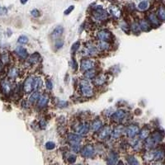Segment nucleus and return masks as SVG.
I'll return each instance as SVG.
<instances>
[{"label": "nucleus", "instance_id": "nucleus-1", "mask_svg": "<svg viewBox=\"0 0 165 165\" xmlns=\"http://www.w3.org/2000/svg\"><path fill=\"white\" fill-rule=\"evenodd\" d=\"M80 90L82 94L84 97H89L93 95V86L88 80H81L80 82Z\"/></svg>", "mask_w": 165, "mask_h": 165}, {"label": "nucleus", "instance_id": "nucleus-2", "mask_svg": "<svg viewBox=\"0 0 165 165\" xmlns=\"http://www.w3.org/2000/svg\"><path fill=\"white\" fill-rule=\"evenodd\" d=\"M93 16L97 21H104L108 17V13L100 6H97L93 10Z\"/></svg>", "mask_w": 165, "mask_h": 165}, {"label": "nucleus", "instance_id": "nucleus-3", "mask_svg": "<svg viewBox=\"0 0 165 165\" xmlns=\"http://www.w3.org/2000/svg\"><path fill=\"white\" fill-rule=\"evenodd\" d=\"M97 37L101 41L110 42L112 40V34L108 30H101L97 33Z\"/></svg>", "mask_w": 165, "mask_h": 165}, {"label": "nucleus", "instance_id": "nucleus-4", "mask_svg": "<svg viewBox=\"0 0 165 165\" xmlns=\"http://www.w3.org/2000/svg\"><path fill=\"white\" fill-rule=\"evenodd\" d=\"M126 116V113L125 111H123V110H117V112L112 113L111 119H112V122L119 123L121 122H122L123 120L125 119Z\"/></svg>", "mask_w": 165, "mask_h": 165}, {"label": "nucleus", "instance_id": "nucleus-5", "mask_svg": "<svg viewBox=\"0 0 165 165\" xmlns=\"http://www.w3.org/2000/svg\"><path fill=\"white\" fill-rule=\"evenodd\" d=\"M95 67V63L93 60L92 59H83L81 61V64H80V68L84 71H88L89 69H94Z\"/></svg>", "mask_w": 165, "mask_h": 165}, {"label": "nucleus", "instance_id": "nucleus-6", "mask_svg": "<svg viewBox=\"0 0 165 165\" xmlns=\"http://www.w3.org/2000/svg\"><path fill=\"white\" fill-rule=\"evenodd\" d=\"M33 81H34V77L32 76H29L26 79L23 85V89L25 93H30L33 90Z\"/></svg>", "mask_w": 165, "mask_h": 165}, {"label": "nucleus", "instance_id": "nucleus-7", "mask_svg": "<svg viewBox=\"0 0 165 165\" xmlns=\"http://www.w3.org/2000/svg\"><path fill=\"white\" fill-rule=\"evenodd\" d=\"M88 130H89V125L86 122L80 123L75 127V131L78 134H79V135H85L88 132Z\"/></svg>", "mask_w": 165, "mask_h": 165}, {"label": "nucleus", "instance_id": "nucleus-8", "mask_svg": "<svg viewBox=\"0 0 165 165\" xmlns=\"http://www.w3.org/2000/svg\"><path fill=\"white\" fill-rule=\"evenodd\" d=\"M81 154L84 157L91 158V157H93V155H95V150H94V148L92 145H86L85 147L82 149Z\"/></svg>", "mask_w": 165, "mask_h": 165}, {"label": "nucleus", "instance_id": "nucleus-9", "mask_svg": "<svg viewBox=\"0 0 165 165\" xmlns=\"http://www.w3.org/2000/svg\"><path fill=\"white\" fill-rule=\"evenodd\" d=\"M1 88L3 93H5L6 95H8L9 93H11V92L12 91V87L9 81H8L7 79L3 80L1 82Z\"/></svg>", "mask_w": 165, "mask_h": 165}, {"label": "nucleus", "instance_id": "nucleus-10", "mask_svg": "<svg viewBox=\"0 0 165 165\" xmlns=\"http://www.w3.org/2000/svg\"><path fill=\"white\" fill-rule=\"evenodd\" d=\"M139 131V129L138 126L136 125H130L129 126L126 130V133L127 135L130 138H134L135 135H137Z\"/></svg>", "mask_w": 165, "mask_h": 165}, {"label": "nucleus", "instance_id": "nucleus-11", "mask_svg": "<svg viewBox=\"0 0 165 165\" xmlns=\"http://www.w3.org/2000/svg\"><path fill=\"white\" fill-rule=\"evenodd\" d=\"M82 136L77 134H69L68 135V139L72 144H79L82 141Z\"/></svg>", "mask_w": 165, "mask_h": 165}, {"label": "nucleus", "instance_id": "nucleus-12", "mask_svg": "<svg viewBox=\"0 0 165 165\" xmlns=\"http://www.w3.org/2000/svg\"><path fill=\"white\" fill-rule=\"evenodd\" d=\"M84 50L86 52V55H94L97 52V48L92 43H88Z\"/></svg>", "mask_w": 165, "mask_h": 165}, {"label": "nucleus", "instance_id": "nucleus-13", "mask_svg": "<svg viewBox=\"0 0 165 165\" xmlns=\"http://www.w3.org/2000/svg\"><path fill=\"white\" fill-rule=\"evenodd\" d=\"M124 131H125L124 126H117L112 130V132L111 134H112V136L113 138L117 139L122 135Z\"/></svg>", "mask_w": 165, "mask_h": 165}, {"label": "nucleus", "instance_id": "nucleus-14", "mask_svg": "<svg viewBox=\"0 0 165 165\" xmlns=\"http://www.w3.org/2000/svg\"><path fill=\"white\" fill-rule=\"evenodd\" d=\"M100 130H101V131H100V133L98 135V137L101 139H107L110 135V134L112 133L111 128L109 127V126H105L104 128H101Z\"/></svg>", "mask_w": 165, "mask_h": 165}, {"label": "nucleus", "instance_id": "nucleus-15", "mask_svg": "<svg viewBox=\"0 0 165 165\" xmlns=\"http://www.w3.org/2000/svg\"><path fill=\"white\" fill-rule=\"evenodd\" d=\"M63 32H64V27L62 26H58L53 30V32L51 33V37L55 39V40L58 39L62 36Z\"/></svg>", "mask_w": 165, "mask_h": 165}, {"label": "nucleus", "instance_id": "nucleus-16", "mask_svg": "<svg viewBox=\"0 0 165 165\" xmlns=\"http://www.w3.org/2000/svg\"><path fill=\"white\" fill-rule=\"evenodd\" d=\"M117 160H118V157L117 155L115 152H111L108 157H107V163L108 165H115L117 164Z\"/></svg>", "mask_w": 165, "mask_h": 165}, {"label": "nucleus", "instance_id": "nucleus-17", "mask_svg": "<svg viewBox=\"0 0 165 165\" xmlns=\"http://www.w3.org/2000/svg\"><path fill=\"white\" fill-rule=\"evenodd\" d=\"M15 52L16 54L20 57L22 59H26L28 56V52L25 48L23 47H17L15 50Z\"/></svg>", "mask_w": 165, "mask_h": 165}, {"label": "nucleus", "instance_id": "nucleus-18", "mask_svg": "<svg viewBox=\"0 0 165 165\" xmlns=\"http://www.w3.org/2000/svg\"><path fill=\"white\" fill-rule=\"evenodd\" d=\"M138 24L139 28H140L141 30L144 31V32H148V31L150 30V25H149V23L146 21V20H144V19L140 20Z\"/></svg>", "mask_w": 165, "mask_h": 165}, {"label": "nucleus", "instance_id": "nucleus-19", "mask_svg": "<svg viewBox=\"0 0 165 165\" xmlns=\"http://www.w3.org/2000/svg\"><path fill=\"white\" fill-rule=\"evenodd\" d=\"M150 138L153 139V141L155 142V144H158V143H159L160 141H162V139L164 138V135H163V133H160L159 131H157V132H155L153 134Z\"/></svg>", "mask_w": 165, "mask_h": 165}, {"label": "nucleus", "instance_id": "nucleus-20", "mask_svg": "<svg viewBox=\"0 0 165 165\" xmlns=\"http://www.w3.org/2000/svg\"><path fill=\"white\" fill-rule=\"evenodd\" d=\"M48 97L46 96H41L38 99V107L43 108V107H46V105L48 104Z\"/></svg>", "mask_w": 165, "mask_h": 165}, {"label": "nucleus", "instance_id": "nucleus-21", "mask_svg": "<svg viewBox=\"0 0 165 165\" xmlns=\"http://www.w3.org/2000/svg\"><path fill=\"white\" fill-rule=\"evenodd\" d=\"M149 21H150V23L154 26H159V18L158 17L155 15V13H149Z\"/></svg>", "mask_w": 165, "mask_h": 165}, {"label": "nucleus", "instance_id": "nucleus-22", "mask_svg": "<svg viewBox=\"0 0 165 165\" xmlns=\"http://www.w3.org/2000/svg\"><path fill=\"white\" fill-rule=\"evenodd\" d=\"M101 127H102V122L100 120H95L91 126V129L93 131H97Z\"/></svg>", "mask_w": 165, "mask_h": 165}, {"label": "nucleus", "instance_id": "nucleus-23", "mask_svg": "<svg viewBox=\"0 0 165 165\" xmlns=\"http://www.w3.org/2000/svg\"><path fill=\"white\" fill-rule=\"evenodd\" d=\"M42 87V80L41 78H34L33 81V90L37 91Z\"/></svg>", "mask_w": 165, "mask_h": 165}, {"label": "nucleus", "instance_id": "nucleus-24", "mask_svg": "<svg viewBox=\"0 0 165 165\" xmlns=\"http://www.w3.org/2000/svg\"><path fill=\"white\" fill-rule=\"evenodd\" d=\"M149 135V129L147 127H144L140 130V132H139V138L141 139H145L148 138Z\"/></svg>", "mask_w": 165, "mask_h": 165}, {"label": "nucleus", "instance_id": "nucleus-25", "mask_svg": "<svg viewBox=\"0 0 165 165\" xmlns=\"http://www.w3.org/2000/svg\"><path fill=\"white\" fill-rule=\"evenodd\" d=\"M109 10H110V12H111L114 17H119L121 16V11L119 9V8H117V6H112V7L109 8Z\"/></svg>", "mask_w": 165, "mask_h": 165}, {"label": "nucleus", "instance_id": "nucleus-26", "mask_svg": "<svg viewBox=\"0 0 165 165\" xmlns=\"http://www.w3.org/2000/svg\"><path fill=\"white\" fill-rule=\"evenodd\" d=\"M40 97H41L40 93L37 92V91H36V92H34L32 95L30 96V97H29V101H30L31 103H35L36 101H38V99H39Z\"/></svg>", "mask_w": 165, "mask_h": 165}, {"label": "nucleus", "instance_id": "nucleus-27", "mask_svg": "<svg viewBox=\"0 0 165 165\" xmlns=\"http://www.w3.org/2000/svg\"><path fill=\"white\" fill-rule=\"evenodd\" d=\"M106 76L103 75H99V76H97L96 78V79H95V84H96L97 85H102L104 83H106Z\"/></svg>", "mask_w": 165, "mask_h": 165}, {"label": "nucleus", "instance_id": "nucleus-28", "mask_svg": "<svg viewBox=\"0 0 165 165\" xmlns=\"http://www.w3.org/2000/svg\"><path fill=\"white\" fill-rule=\"evenodd\" d=\"M148 8H149V2H148V0H143V1H141L139 3L138 8L139 10L144 11L146 10Z\"/></svg>", "mask_w": 165, "mask_h": 165}, {"label": "nucleus", "instance_id": "nucleus-29", "mask_svg": "<svg viewBox=\"0 0 165 165\" xmlns=\"http://www.w3.org/2000/svg\"><path fill=\"white\" fill-rule=\"evenodd\" d=\"M111 48V45L109 42L106 41H100L98 44V49L102 50H107L108 49Z\"/></svg>", "mask_w": 165, "mask_h": 165}, {"label": "nucleus", "instance_id": "nucleus-30", "mask_svg": "<svg viewBox=\"0 0 165 165\" xmlns=\"http://www.w3.org/2000/svg\"><path fill=\"white\" fill-rule=\"evenodd\" d=\"M158 17L160 20L164 21L165 20V9L164 6H161L158 10Z\"/></svg>", "mask_w": 165, "mask_h": 165}, {"label": "nucleus", "instance_id": "nucleus-31", "mask_svg": "<svg viewBox=\"0 0 165 165\" xmlns=\"http://www.w3.org/2000/svg\"><path fill=\"white\" fill-rule=\"evenodd\" d=\"M84 76L87 79H93L96 76V70L94 69H89L88 71H85V74H84Z\"/></svg>", "mask_w": 165, "mask_h": 165}, {"label": "nucleus", "instance_id": "nucleus-32", "mask_svg": "<svg viewBox=\"0 0 165 165\" xmlns=\"http://www.w3.org/2000/svg\"><path fill=\"white\" fill-rule=\"evenodd\" d=\"M129 165H139L138 160L136 159L134 156H128L126 158Z\"/></svg>", "mask_w": 165, "mask_h": 165}, {"label": "nucleus", "instance_id": "nucleus-33", "mask_svg": "<svg viewBox=\"0 0 165 165\" xmlns=\"http://www.w3.org/2000/svg\"><path fill=\"white\" fill-rule=\"evenodd\" d=\"M8 75H9V77H11V78L15 79V78H17L18 76V69H17V68H12L10 69V71H9V73H8Z\"/></svg>", "mask_w": 165, "mask_h": 165}, {"label": "nucleus", "instance_id": "nucleus-34", "mask_svg": "<svg viewBox=\"0 0 165 165\" xmlns=\"http://www.w3.org/2000/svg\"><path fill=\"white\" fill-rule=\"evenodd\" d=\"M39 59H40V56H39V55L37 53L36 54H33L32 56L30 57L29 59V61L31 62V63H37L39 61Z\"/></svg>", "mask_w": 165, "mask_h": 165}, {"label": "nucleus", "instance_id": "nucleus-35", "mask_svg": "<svg viewBox=\"0 0 165 165\" xmlns=\"http://www.w3.org/2000/svg\"><path fill=\"white\" fill-rule=\"evenodd\" d=\"M17 42L19 43V44H22V45L27 44L28 42V37H26V36H21L17 39Z\"/></svg>", "mask_w": 165, "mask_h": 165}, {"label": "nucleus", "instance_id": "nucleus-36", "mask_svg": "<svg viewBox=\"0 0 165 165\" xmlns=\"http://www.w3.org/2000/svg\"><path fill=\"white\" fill-rule=\"evenodd\" d=\"M45 146H46V149L51 150V149H55V143H54V142H52V141H49V142H46V143Z\"/></svg>", "mask_w": 165, "mask_h": 165}, {"label": "nucleus", "instance_id": "nucleus-37", "mask_svg": "<svg viewBox=\"0 0 165 165\" xmlns=\"http://www.w3.org/2000/svg\"><path fill=\"white\" fill-rule=\"evenodd\" d=\"M31 15H32L33 17H39L41 16V12L38 10V9H32L31 11Z\"/></svg>", "mask_w": 165, "mask_h": 165}, {"label": "nucleus", "instance_id": "nucleus-38", "mask_svg": "<svg viewBox=\"0 0 165 165\" xmlns=\"http://www.w3.org/2000/svg\"><path fill=\"white\" fill-rule=\"evenodd\" d=\"M79 46H80L79 41H77V42H75V44H73V46H72V47H71V51H72L73 53H75L76 50H79Z\"/></svg>", "mask_w": 165, "mask_h": 165}, {"label": "nucleus", "instance_id": "nucleus-39", "mask_svg": "<svg viewBox=\"0 0 165 165\" xmlns=\"http://www.w3.org/2000/svg\"><path fill=\"white\" fill-rule=\"evenodd\" d=\"M131 30L134 33H139V27L138 23H133L131 26Z\"/></svg>", "mask_w": 165, "mask_h": 165}, {"label": "nucleus", "instance_id": "nucleus-40", "mask_svg": "<svg viewBox=\"0 0 165 165\" xmlns=\"http://www.w3.org/2000/svg\"><path fill=\"white\" fill-rule=\"evenodd\" d=\"M155 159H162L163 158V156H164V153H163V151H157V152H155Z\"/></svg>", "mask_w": 165, "mask_h": 165}, {"label": "nucleus", "instance_id": "nucleus-41", "mask_svg": "<svg viewBox=\"0 0 165 165\" xmlns=\"http://www.w3.org/2000/svg\"><path fill=\"white\" fill-rule=\"evenodd\" d=\"M8 13V9L5 7L0 6V16H4Z\"/></svg>", "mask_w": 165, "mask_h": 165}, {"label": "nucleus", "instance_id": "nucleus-42", "mask_svg": "<svg viewBox=\"0 0 165 165\" xmlns=\"http://www.w3.org/2000/svg\"><path fill=\"white\" fill-rule=\"evenodd\" d=\"M46 85L47 89H49V90H51L52 88H53V84H52V82H51V80L50 79L46 80Z\"/></svg>", "mask_w": 165, "mask_h": 165}, {"label": "nucleus", "instance_id": "nucleus-43", "mask_svg": "<svg viewBox=\"0 0 165 165\" xmlns=\"http://www.w3.org/2000/svg\"><path fill=\"white\" fill-rule=\"evenodd\" d=\"M75 9V6L74 5H71V6H69V8L66 9V10L64 11V15H69V13L72 12V11L74 10Z\"/></svg>", "mask_w": 165, "mask_h": 165}, {"label": "nucleus", "instance_id": "nucleus-44", "mask_svg": "<svg viewBox=\"0 0 165 165\" xmlns=\"http://www.w3.org/2000/svg\"><path fill=\"white\" fill-rule=\"evenodd\" d=\"M75 160H76V156L75 155H69V158H68V161H69V163H71V164H73V163H75Z\"/></svg>", "mask_w": 165, "mask_h": 165}, {"label": "nucleus", "instance_id": "nucleus-45", "mask_svg": "<svg viewBox=\"0 0 165 165\" xmlns=\"http://www.w3.org/2000/svg\"><path fill=\"white\" fill-rule=\"evenodd\" d=\"M1 59H2V61H3V63H8V55H7V54L3 55Z\"/></svg>", "mask_w": 165, "mask_h": 165}, {"label": "nucleus", "instance_id": "nucleus-46", "mask_svg": "<svg viewBox=\"0 0 165 165\" xmlns=\"http://www.w3.org/2000/svg\"><path fill=\"white\" fill-rule=\"evenodd\" d=\"M72 149L75 152H79L80 150V146H79V144H72Z\"/></svg>", "mask_w": 165, "mask_h": 165}, {"label": "nucleus", "instance_id": "nucleus-47", "mask_svg": "<svg viewBox=\"0 0 165 165\" xmlns=\"http://www.w3.org/2000/svg\"><path fill=\"white\" fill-rule=\"evenodd\" d=\"M63 41H55V47L56 48H60L62 46H63Z\"/></svg>", "mask_w": 165, "mask_h": 165}, {"label": "nucleus", "instance_id": "nucleus-48", "mask_svg": "<svg viewBox=\"0 0 165 165\" xmlns=\"http://www.w3.org/2000/svg\"><path fill=\"white\" fill-rule=\"evenodd\" d=\"M67 105H68V103H67V102H65V101H59V107H61V108L65 107Z\"/></svg>", "mask_w": 165, "mask_h": 165}, {"label": "nucleus", "instance_id": "nucleus-49", "mask_svg": "<svg viewBox=\"0 0 165 165\" xmlns=\"http://www.w3.org/2000/svg\"><path fill=\"white\" fill-rule=\"evenodd\" d=\"M39 124H40V126L42 128V129H44V128L46 126V121L43 120V119L40 121V123H39Z\"/></svg>", "mask_w": 165, "mask_h": 165}, {"label": "nucleus", "instance_id": "nucleus-50", "mask_svg": "<svg viewBox=\"0 0 165 165\" xmlns=\"http://www.w3.org/2000/svg\"><path fill=\"white\" fill-rule=\"evenodd\" d=\"M27 1H28V0H20L21 4H26L27 3Z\"/></svg>", "mask_w": 165, "mask_h": 165}, {"label": "nucleus", "instance_id": "nucleus-51", "mask_svg": "<svg viewBox=\"0 0 165 165\" xmlns=\"http://www.w3.org/2000/svg\"><path fill=\"white\" fill-rule=\"evenodd\" d=\"M117 165H124V164H123V163L122 161H119V163H118V164Z\"/></svg>", "mask_w": 165, "mask_h": 165}]
</instances>
